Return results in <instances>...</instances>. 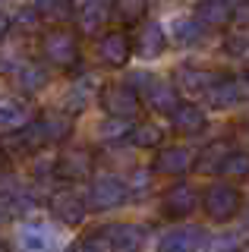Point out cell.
I'll list each match as a JSON object with an SVG mask.
<instances>
[{
	"instance_id": "cell-16",
	"label": "cell",
	"mask_w": 249,
	"mask_h": 252,
	"mask_svg": "<svg viewBox=\"0 0 249 252\" xmlns=\"http://www.w3.org/2000/svg\"><path fill=\"white\" fill-rule=\"evenodd\" d=\"M205 123H208L205 110L199 104H189V101H180V104L170 110V126L177 132H183V136H196V132L205 129Z\"/></svg>"
},
{
	"instance_id": "cell-25",
	"label": "cell",
	"mask_w": 249,
	"mask_h": 252,
	"mask_svg": "<svg viewBox=\"0 0 249 252\" xmlns=\"http://www.w3.org/2000/svg\"><path fill=\"white\" fill-rule=\"evenodd\" d=\"M126 139L133 142L136 148H158L161 139H164V129H161L158 123H136Z\"/></svg>"
},
{
	"instance_id": "cell-26",
	"label": "cell",
	"mask_w": 249,
	"mask_h": 252,
	"mask_svg": "<svg viewBox=\"0 0 249 252\" xmlns=\"http://www.w3.org/2000/svg\"><path fill=\"white\" fill-rule=\"evenodd\" d=\"M205 38V29L196 19H174V41L180 47H192Z\"/></svg>"
},
{
	"instance_id": "cell-3",
	"label": "cell",
	"mask_w": 249,
	"mask_h": 252,
	"mask_svg": "<svg viewBox=\"0 0 249 252\" xmlns=\"http://www.w3.org/2000/svg\"><path fill=\"white\" fill-rule=\"evenodd\" d=\"M98 104L101 110H104L107 117H114V120H133V117L139 114V94L133 85L126 82H111L104 85V89L98 92Z\"/></svg>"
},
{
	"instance_id": "cell-30",
	"label": "cell",
	"mask_w": 249,
	"mask_h": 252,
	"mask_svg": "<svg viewBox=\"0 0 249 252\" xmlns=\"http://www.w3.org/2000/svg\"><path fill=\"white\" fill-rule=\"evenodd\" d=\"M69 252H111V249H107L104 230H95V233L85 236V240H76L73 246H69Z\"/></svg>"
},
{
	"instance_id": "cell-5",
	"label": "cell",
	"mask_w": 249,
	"mask_h": 252,
	"mask_svg": "<svg viewBox=\"0 0 249 252\" xmlns=\"http://www.w3.org/2000/svg\"><path fill=\"white\" fill-rule=\"evenodd\" d=\"M44 145H48V139H44V129H41L38 120L19 126L16 132H6V139L0 142V148H3L6 158H32V155L41 152Z\"/></svg>"
},
{
	"instance_id": "cell-21",
	"label": "cell",
	"mask_w": 249,
	"mask_h": 252,
	"mask_svg": "<svg viewBox=\"0 0 249 252\" xmlns=\"http://www.w3.org/2000/svg\"><path fill=\"white\" fill-rule=\"evenodd\" d=\"M32 117V107L22 98H0V129H19V126L29 123Z\"/></svg>"
},
{
	"instance_id": "cell-14",
	"label": "cell",
	"mask_w": 249,
	"mask_h": 252,
	"mask_svg": "<svg viewBox=\"0 0 249 252\" xmlns=\"http://www.w3.org/2000/svg\"><path fill=\"white\" fill-rule=\"evenodd\" d=\"M54 173H57L60 180H66V183H79L92 173V155L89 152H66L60 155L57 161H54Z\"/></svg>"
},
{
	"instance_id": "cell-17",
	"label": "cell",
	"mask_w": 249,
	"mask_h": 252,
	"mask_svg": "<svg viewBox=\"0 0 249 252\" xmlns=\"http://www.w3.org/2000/svg\"><path fill=\"white\" fill-rule=\"evenodd\" d=\"M167 44V35H164V26L161 22H145L142 29L136 32V41H133V51L139 54L142 60H155Z\"/></svg>"
},
{
	"instance_id": "cell-13",
	"label": "cell",
	"mask_w": 249,
	"mask_h": 252,
	"mask_svg": "<svg viewBox=\"0 0 249 252\" xmlns=\"http://www.w3.org/2000/svg\"><path fill=\"white\" fill-rule=\"evenodd\" d=\"M233 145L227 139H218V142H208L202 152L192 158V167H196V173H202V177H212V173H221L224 170V161L230 158Z\"/></svg>"
},
{
	"instance_id": "cell-27",
	"label": "cell",
	"mask_w": 249,
	"mask_h": 252,
	"mask_svg": "<svg viewBox=\"0 0 249 252\" xmlns=\"http://www.w3.org/2000/svg\"><path fill=\"white\" fill-rule=\"evenodd\" d=\"M19 85H22V92H41L48 85V73L38 63H26L19 69Z\"/></svg>"
},
{
	"instance_id": "cell-11",
	"label": "cell",
	"mask_w": 249,
	"mask_h": 252,
	"mask_svg": "<svg viewBox=\"0 0 249 252\" xmlns=\"http://www.w3.org/2000/svg\"><path fill=\"white\" fill-rule=\"evenodd\" d=\"M249 94V89H246V82L243 79H233V76H221L218 82L208 89V104L212 107H218V110H227V107H233V104H240Z\"/></svg>"
},
{
	"instance_id": "cell-6",
	"label": "cell",
	"mask_w": 249,
	"mask_h": 252,
	"mask_svg": "<svg viewBox=\"0 0 249 252\" xmlns=\"http://www.w3.org/2000/svg\"><path fill=\"white\" fill-rule=\"evenodd\" d=\"M129 199V189L126 183H123L120 177H98L95 183H92L89 189V202H92V208L95 211H111V208H120L123 202Z\"/></svg>"
},
{
	"instance_id": "cell-22",
	"label": "cell",
	"mask_w": 249,
	"mask_h": 252,
	"mask_svg": "<svg viewBox=\"0 0 249 252\" xmlns=\"http://www.w3.org/2000/svg\"><path fill=\"white\" fill-rule=\"evenodd\" d=\"M35 13L57 29L73 19V0H35Z\"/></svg>"
},
{
	"instance_id": "cell-8",
	"label": "cell",
	"mask_w": 249,
	"mask_h": 252,
	"mask_svg": "<svg viewBox=\"0 0 249 252\" xmlns=\"http://www.w3.org/2000/svg\"><path fill=\"white\" fill-rule=\"evenodd\" d=\"M98 57H101L104 66H111V69L126 66L129 57H133V41H129V35L126 32H107V35H101Z\"/></svg>"
},
{
	"instance_id": "cell-31",
	"label": "cell",
	"mask_w": 249,
	"mask_h": 252,
	"mask_svg": "<svg viewBox=\"0 0 249 252\" xmlns=\"http://www.w3.org/2000/svg\"><path fill=\"white\" fill-rule=\"evenodd\" d=\"M101 16H104V10H101V6H85L82 29H85V32H95V29L101 26Z\"/></svg>"
},
{
	"instance_id": "cell-20",
	"label": "cell",
	"mask_w": 249,
	"mask_h": 252,
	"mask_svg": "<svg viewBox=\"0 0 249 252\" xmlns=\"http://www.w3.org/2000/svg\"><path fill=\"white\" fill-rule=\"evenodd\" d=\"M38 123H41V129H44L48 145H54V142H66L69 132H73V114H66V110H48V114L38 117Z\"/></svg>"
},
{
	"instance_id": "cell-2",
	"label": "cell",
	"mask_w": 249,
	"mask_h": 252,
	"mask_svg": "<svg viewBox=\"0 0 249 252\" xmlns=\"http://www.w3.org/2000/svg\"><path fill=\"white\" fill-rule=\"evenodd\" d=\"M41 57L57 69H73L79 63V38L66 29H51L41 35Z\"/></svg>"
},
{
	"instance_id": "cell-18",
	"label": "cell",
	"mask_w": 249,
	"mask_h": 252,
	"mask_svg": "<svg viewBox=\"0 0 249 252\" xmlns=\"http://www.w3.org/2000/svg\"><path fill=\"white\" fill-rule=\"evenodd\" d=\"M152 167H155V173H164V177H180V173H186L192 167V155L183 145H167L158 152Z\"/></svg>"
},
{
	"instance_id": "cell-23",
	"label": "cell",
	"mask_w": 249,
	"mask_h": 252,
	"mask_svg": "<svg viewBox=\"0 0 249 252\" xmlns=\"http://www.w3.org/2000/svg\"><path fill=\"white\" fill-rule=\"evenodd\" d=\"M111 13L120 26H136V22H142L145 13H149V0H114Z\"/></svg>"
},
{
	"instance_id": "cell-28",
	"label": "cell",
	"mask_w": 249,
	"mask_h": 252,
	"mask_svg": "<svg viewBox=\"0 0 249 252\" xmlns=\"http://www.w3.org/2000/svg\"><path fill=\"white\" fill-rule=\"evenodd\" d=\"M224 51L237 60H249V29H240V32H230L224 38Z\"/></svg>"
},
{
	"instance_id": "cell-24",
	"label": "cell",
	"mask_w": 249,
	"mask_h": 252,
	"mask_svg": "<svg viewBox=\"0 0 249 252\" xmlns=\"http://www.w3.org/2000/svg\"><path fill=\"white\" fill-rule=\"evenodd\" d=\"M19 246H22V252H48V249H51V233H48V227H41V224H26V227H22V233H19Z\"/></svg>"
},
{
	"instance_id": "cell-10",
	"label": "cell",
	"mask_w": 249,
	"mask_h": 252,
	"mask_svg": "<svg viewBox=\"0 0 249 252\" xmlns=\"http://www.w3.org/2000/svg\"><path fill=\"white\" fill-rule=\"evenodd\" d=\"M237 0H196V22L202 29H224L233 22Z\"/></svg>"
},
{
	"instance_id": "cell-12",
	"label": "cell",
	"mask_w": 249,
	"mask_h": 252,
	"mask_svg": "<svg viewBox=\"0 0 249 252\" xmlns=\"http://www.w3.org/2000/svg\"><path fill=\"white\" fill-rule=\"evenodd\" d=\"M104 240L111 252H139L145 243V230L139 224H111L104 227Z\"/></svg>"
},
{
	"instance_id": "cell-4",
	"label": "cell",
	"mask_w": 249,
	"mask_h": 252,
	"mask_svg": "<svg viewBox=\"0 0 249 252\" xmlns=\"http://www.w3.org/2000/svg\"><path fill=\"white\" fill-rule=\"evenodd\" d=\"M202 208H205V215L218 220V224H227L240 215V208H243V195H240L237 186H227V183H215L208 186V192L202 195Z\"/></svg>"
},
{
	"instance_id": "cell-15",
	"label": "cell",
	"mask_w": 249,
	"mask_h": 252,
	"mask_svg": "<svg viewBox=\"0 0 249 252\" xmlns=\"http://www.w3.org/2000/svg\"><path fill=\"white\" fill-rule=\"evenodd\" d=\"M205 243V230L202 227H177L161 236L158 252H196Z\"/></svg>"
},
{
	"instance_id": "cell-29",
	"label": "cell",
	"mask_w": 249,
	"mask_h": 252,
	"mask_svg": "<svg viewBox=\"0 0 249 252\" xmlns=\"http://www.w3.org/2000/svg\"><path fill=\"white\" fill-rule=\"evenodd\" d=\"M221 173H227V177H249V152H237V148H233L230 158L224 161Z\"/></svg>"
},
{
	"instance_id": "cell-9",
	"label": "cell",
	"mask_w": 249,
	"mask_h": 252,
	"mask_svg": "<svg viewBox=\"0 0 249 252\" xmlns=\"http://www.w3.org/2000/svg\"><path fill=\"white\" fill-rule=\"evenodd\" d=\"M51 211L57 220H63L66 227H79L85 215H89V208H85L82 195L73 192V189H60V192L51 195Z\"/></svg>"
},
{
	"instance_id": "cell-19",
	"label": "cell",
	"mask_w": 249,
	"mask_h": 252,
	"mask_svg": "<svg viewBox=\"0 0 249 252\" xmlns=\"http://www.w3.org/2000/svg\"><path fill=\"white\" fill-rule=\"evenodd\" d=\"M221 79V73H212V69H202V66H180L177 69V82H180L183 92L192 94H208V89Z\"/></svg>"
},
{
	"instance_id": "cell-32",
	"label": "cell",
	"mask_w": 249,
	"mask_h": 252,
	"mask_svg": "<svg viewBox=\"0 0 249 252\" xmlns=\"http://www.w3.org/2000/svg\"><path fill=\"white\" fill-rule=\"evenodd\" d=\"M10 26H13V22H10V16H6V13H0V41H3V38L10 35Z\"/></svg>"
},
{
	"instance_id": "cell-1",
	"label": "cell",
	"mask_w": 249,
	"mask_h": 252,
	"mask_svg": "<svg viewBox=\"0 0 249 252\" xmlns=\"http://www.w3.org/2000/svg\"><path fill=\"white\" fill-rule=\"evenodd\" d=\"M133 89L139 94V101H142L149 110H158V114H170L177 104H180V98H177V89L167 82H161L158 76L152 73H133Z\"/></svg>"
},
{
	"instance_id": "cell-33",
	"label": "cell",
	"mask_w": 249,
	"mask_h": 252,
	"mask_svg": "<svg viewBox=\"0 0 249 252\" xmlns=\"http://www.w3.org/2000/svg\"><path fill=\"white\" fill-rule=\"evenodd\" d=\"M246 82H249V69H246Z\"/></svg>"
},
{
	"instance_id": "cell-7",
	"label": "cell",
	"mask_w": 249,
	"mask_h": 252,
	"mask_svg": "<svg viewBox=\"0 0 249 252\" xmlns=\"http://www.w3.org/2000/svg\"><path fill=\"white\" fill-rule=\"evenodd\" d=\"M196 208H199V195H196V189L189 183H174L164 195H161V215L170 218V220L189 218Z\"/></svg>"
}]
</instances>
